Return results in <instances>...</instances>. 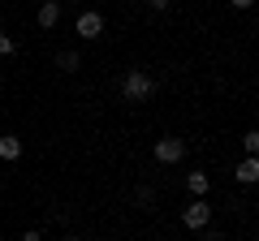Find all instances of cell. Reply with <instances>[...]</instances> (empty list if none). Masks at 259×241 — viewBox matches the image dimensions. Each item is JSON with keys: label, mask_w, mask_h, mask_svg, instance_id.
Listing matches in <instances>:
<instances>
[{"label": "cell", "mask_w": 259, "mask_h": 241, "mask_svg": "<svg viewBox=\"0 0 259 241\" xmlns=\"http://www.w3.org/2000/svg\"><path fill=\"white\" fill-rule=\"evenodd\" d=\"M121 95H125L130 103H147L151 95H156V78H151L147 69H130V74L121 78Z\"/></svg>", "instance_id": "6da1fadb"}, {"label": "cell", "mask_w": 259, "mask_h": 241, "mask_svg": "<svg viewBox=\"0 0 259 241\" xmlns=\"http://www.w3.org/2000/svg\"><path fill=\"white\" fill-rule=\"evenodd\" d=\"M182 224H186L190 232L212 228V203H207V198H190V203L182 207Z\"/></svg>", "instance_id": "7a4b0ae2"}, {"label": "cell", "mask_w": 259, "mask_h": 241, "mask_svg": "<svg viewBox=\"0 0 259 241\" xmlns=\"http://www.w3.org/2000/svg\"><path fill=\"white\" fill-rule=\"evenodd\" d=\"M151 155H156V164H182L186 159V138H173V134H164V138H156V147H151Z\"/></svg>", "instance_id": "3957f363"}, {"label": "cell", "mask_w": 259, "mask_h": 241, "mask_svg": "<svg viewBox=\"0 0 259 241\" xmlns=\"http://www.w3.org/2000/svg\"><path fill=\"white\" fill-rule=\"evenodd\" d=\"M74 30H78V39H100L104 35V18L100 13H78V22H74Z\"/></svg>", "instance_id": "277c9868"}, {"label": "cell", "mask_w": 259, "mask_h": 241, "mask_svg": "<svg viewBox=\"0 0 259 241\" xmlns=\"http://www.w3.org/2000/svg\"><path fill=\"white\" fill-rule=\"evenodd\" d=\"M61 9H65L61 0H44V5L35 9V22H39V30H52L56 22H61Z\"/></svg>", "instance_id": "5b68a950"}, {"label": "cell", "mask_w": 259, "mask_h": 241, "mask_svg": "<svg viewBox=\"0 0 259 241\" xmlns=\"http://www.w3.org/2000/svg\"><path fill=\"white\" fill-rule=\"evenodd\" d=\"M233 181H238V186H255V181H259V159L246 155L238 168H233Z\"/></svg>", "instance_id": "8992f818"}, {"label": "cell", "mask_w": 259, "mask_h": 241, "mask_svg": "<svg viewBox=\"0 0 259 241\" xmlns=\"http://www.w3.org/2000/svg\"><path fill=\"white\" fill-rule=\"evenodd\" d=\"M186 190H190V198H207L212 176H207V172H186Z\"/></svg>", "instance_id": "52a82bcc"}, {"label": "cell", "mask_w": 259, "mask_h": 241, "mask_svg": "<svg viewBox=\"0 0 259 241\" xmlns=\"http://www.w3.org/2000/svg\"><path fill=\"white\" fill-rule=\"evenodd\" d=\"M5 159H22V138L18 134H0V164Z\"/></svg>", "instance_id": "ba28073f"}, {"label": "cell", "mask_w": 259, "mask_h": 241, "mask_svg": "<svg viewBox=\"0 0 259 241\" xmlns=\"http://www.w3.org/2000/svg\"><path fill=\"white\" fill-rule=\"evenodd\" d=\"M78 65H82V56H78L74 47H65V52H56V69H65V74H74Z\"/></svg>", "instance_id": "9c48e42d"}, {"label": "cell", "mask_w": 259, "mask_h": 241, "mask_svg": "<svg viewBox=\"0 0 259 241\" xmlns=\"http://www.w3.org/2000/svg\"><path fill=\"white\" fill-rule=\"evenodd\" d=\"M134 203H139V207H151V203H156V190H151V186H139V190H134Z\"/></svg>", "instance_id": "30bf717a"}, {"label": "cell", "mask_w": 259, "mask_h": 241, "mask_svg": "<svg viewBox=\"0 0 259 241\" xmlns=\"http://www.w3.org/2000/svg\"><path fill=\"white\" fill-rule=\"evenodd\" d=\"M242 151H246V155H259V134H255V130L242 134Z\"/></svg>", "instance_id": "8fae6325"}, {"label": "cell", "mask_w": 259, "mask_h": 241, "mask_svg": "<svg viewBox=\"0 0 259 241\" xmlns=\"http://www.w3.org/2000/svg\"><path fill=\"white\" fill-rule=\"evenodd\" d=\"M0 56H13V39L5 35V30H0Z\"/></svg>", "instance_id": "7c38bea8"}, {"label": "cell", "mask_w": 259, "mask_h": 241, "mask_svg": "<svg viewBox=\"0 0 259 241\" xmlns=\"http://www.w3.org/2000/svg\"><path fill=\"white\" fill-rule=\"evenodd\" d=\"M22 241H44V232H39V228H26V232H22Z\"/></svg>", "instance_id": "4fadbf2b"}, {"label": "cell", "mask_w": 259, "mask_h": 241, "mask_svg": "<svg viewBox=\"0 0 259 241\" xmlns=\"http://www.w3.org/2000/svg\"><path fill=\"white\" fill-rule=\"evenodd\" d=\"M203 241H225V232H216V228H203Z\"/></svg>", "instance_id": "5bb4252c"}, {"label": "cell", "mask_w": 259, "mask_h": 241, "mask_svg": "<svg viewBox=\"0 0 259 241\" xmlns=\"http://www.w3.org/2000/svg\"><path fill=\"white\" fill-rule=\"evenodd\" d=\"M147 5H151V9H156V13H164L168 5H173V0H147Z\"/></svg>", "instance_id": "9a60e30c"}, {"label": "cell", "mask_w": 259, "mask_h": 241, "mask_svg": "<svg viewBox=\"0 0 259 241\" xmlns=\"http://www.w3.org/2000/svg\"><path fill=\"white\" fill-rule=\"evenodd\" d=\"M229 5H233V9L242 13V9H250V5H255V0H229Z\"/></svg>", "instance_id": "2e32d148"}, {"label": "cell", "mask_w": 259, "mask_h": 241, "mask_svg": "<svg viewBox=\"0 0 259 241\" xmlns=\"http://www.w3.org/2000/svg\"><path fill=\"white\" fill-rule=\"evenodd\" d=\"M56 241H82V237H74V232H65V237H56Z\"/></svg>", "instance_id": "e0dca14e"}, {"label": "cell", "mask_w": 259, "mask_h": 241, "mask_svg": "<svg viewBox=\"0 0 259 241\" xmlns=\"http://www.w3.org/2000/svg\"><path fill=\"white\" fill-rule=\"evenodd\" d=\"M61 5H69V0H61Z\"/></svg>", "instance_id": "ac0fdd59"}]
</instances>
